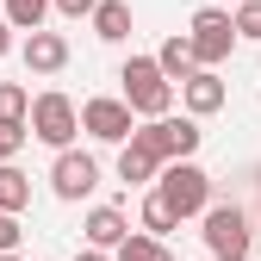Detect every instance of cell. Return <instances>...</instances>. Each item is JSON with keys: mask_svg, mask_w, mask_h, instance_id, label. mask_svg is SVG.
Returning <instances> with one entry per match:
<instances>
[{"mask_svg": "<svg viewBox=\"0 0 261 261\" xmlns=\"http://www.w3.org/2000/svg\"><path fill=\"white\" fill-rule=\"evenodd\" d=\"M224 100H230V87H224V75H218V69H193V75L180 81V106H187L193 118L224 112Z\"/></svg>", "mask_w": 261, "mask_h": 261, "instance_id": "9c48e42d", "label": "cell"}, {"mask_svg": "<svg viewBox=\"0 0 261 261\" xmlns=\"http://www.w3.org/2000/svg\"><path fill=\"white\" fill-rule=\"evenodd\" d=\"M237 38L261 44V0H243V7H237Z\"/></svg>", "mask_w": 261, "mask_h": 261, "instance_id": "ffe728a7", "label": "cell"}, {"mask_svg": "<svg viewBox=\"0 0 261 261\" xmlns=\"http://www.w3.org/2000/svg\"><path fill=\"white\" fill-rule=\"evenodd\" d=\"M19 212H0V255H7V249H19Z\"/></svg>", "mask_w": 261, "mask_h": 261, "instance_id": "7402d4cb", "label": "cell"}, {"mask_svg": "<svg viewBox=\"0 0 261 261\" xmlns=\"http://www.w3.org/2000/svg\"><path fill=\"white\" fill-rule=\"evenodd\" d=\"M100 187V162H93L87 149H56V162H50V193L62 205H75V199H87V193Z\"/></svg>", "mask_w": 261, "mask_h": 261, "instance_id": "ba28073f", "label": "cell"}, {"mask_svg": "<svg viewBox=\"0 0 261 261\" xmlns=\"http://www.w3.org/2000/svg\"><path fill=\"white\" fill-rule=\"evenodd\" d=\"M25 205H31V180L13 162H0V212H25Z\"/></svg>", "mask_w": 261, "mask_h": 261, "instance_id": "2e32d148", "label": "cell"}, {"mask_svg": "<svg viewBox=\"0 0 261 261\" xmlns=\"http://www.w3.org/2000/svg\"><path fill=\"white\" fill-rule=\"evenodd\" d=\"M93 38L100 44H124L130 38V7L124 0H100V7H93Z\"/></svg>", "mask_w": 261, "mask_h": 261, "instance_id": "5bb4252c", "label": "cell"}, {"mask_svg": "<svg viewBox=\"0 0 261 261\" xmlns=\"http://www.w3.org/2000/svg\"><path fill=\"white\" fill-rule=\"evenodd\" d=\"M93 7H100V0H56L62 19H93Z\"/></svg>", "mask_w": 261, "mask_h": 261, "instance_id": "603a6c76", "label": "cell"}, {"mask_svg": "<svg viewBox=\"0 0 261 261\" xmlns=\"http://www.w3.org/2000/svg\"><path fill=\"white\" fill-rule=\"evenodd\" d=\"M187 38H193V50H199L205 69H218V62L243 44V38H237V13H224V7H199L193 25H187Z\"/></svg>", "mask_w": 261, "mask_h": 261, "instance_id": "5b68a950", "label": "cell"}, {"mask_svg": "<svg viewBox=\"0 0 261 261\" xmlns=\"http://www.w3.org/2000/svg\"><path fill=\"white\" fill-rule=\"evenodd\" d=\"M0 124H31V93L19 81H0Z\"/></svg>", "mask_w": 261, "mask_h": 261, "instance_id": "ac0fdd59", "label": "cell"}, {"mask_svg": "<svg viewBox=\"0 0 261 261\" xmlns=\"http://www.w3.org/2000/svg\"><path fill=\"white\" fill-rule=\"evenodd\" d=\"M81 230H87V243H93V249H118V243L130 237V218H124L118 205H93Z\"/></svg>", "mask_w": 261, "mask_h": 261, "instance_id": "8fae6325", "label": "cell"}, {"mask_svg": "<svg viewBox=\"0 0 261 261\" xmlns=\"http://www.w3.org/2000/svg\"><path fill=\"white\" fill-rule=\"evenodd\" d=\"M199 137H205V130H199V118H193V112H162V118H143L137 130H130V143H143L155 162H162V168H168V162H187L193 149H199Z\"/></svg>", "mask_w": 261, "mask_h": 261, "instance_id": "7a4b0ae2", "label": "cell"}, {"mask_svg": "<svg viewBox=\"0 0 261 261\" xmlns=\"http://www.w3.org/2000/svg\"><path fill=\"white\" fill-rule=\"evenodd\" d=\"M75 261H118V255H112V249H93V243H87V249H81Z\"/></svg>", "mask_w": 261, "mask_h": 261, "instance_id": "d4e9b609", "label": "cell"}, {"mask_svg": "<svg viewBox=\"0 0 261 261\" xmlns=\"http://www.w3.org/2000/svg\"><path fill=\"white\" fill-rule=\"evenodd\" d=\"M50 7H56V0H7V7H0V13H7L19 31H38L44 19H50Z\"/></svg>", "mask_w": 261, "mask_h": 261, "instance_id": "d6986e66", "label": "cell"}, {"mask_svg": "<svg viewBox=\"0 0 261 261\" xmlns=\"http://www.w3.org/2000/svg\"><path fill=\"white\" fill-rule=\"evenodd\" d=\"M19 56H25L31 75H62V69H69V38L38 25V31H25V50H19Z\"/></svg>", "mask_w": 261, "mask_h": 261, "instance_id": "30bf717a", "label": "cell"}, {"mask_svg": "<svg viewBox=\"0 0 261 261\" xmlns=\"http://www.w3.org/2000/svg\"><path fill=\"white\" fill-rule=\"evenodd\" d=\"M212 261H249V255H212Z\"/></svg>", "mask_w": 261, "mask_h": 261, "instance_id": "484cf974", "label": "cell"}, {"mask_svg": "<svg viewBox=\"0 0 261 261\" xmlns=\"http://www.w3.org/2000/svg\"><path fill=\"white\" fill-rule=\"evenodd\" d=\"M155 174H162V162L143 143H118V180L124 187H155Z\"/></svg>", "mask_w": 261, "mask_h": 261, "instance_id": "4fadbf2b", "label": "cell"}, {"mask_svg": "<svg viewBox=\"0 0 261 261\" xmlns=\"http://www.w3.org/2000/svg\"><path fill=\"white\" fill-rule=\"evenodd\" d=\"M112 255H118V261H174V249L162 243V237H149V230H130Z\"/></svg>", "mask_w": 261, "mask_h": 261, "instance_id": "9a60e30c", "label": "cell"}, {"mask_svg": "<svg viewBox=\"0 0 261 261\" xmlns=\"http://www.w3.org/2000/svg\"><path fill=\"white\" fill-rule=\"evenodd\" d=\"M199 224H205L199 237H205V249H212V255H249V212H243L237 199H230V205L212 199Z\"/></svg>", "mask_w": 261, "mask_h": 261, "instance_id": "52a82bcc", "label": "cell"}, {"mask_svg": "<svg viewBox=\"0 0 261 261\" xmlns=\"http://www.w3.org/2000/svg\"><path fill=\"white\" fill-rule=\"evenodd\" d=\"M25 137H31V124H0V162H13L25 149Z\"/></svg>", "mask_w": 261, "mask_h": 261, "instance_id": "44dd1931", "label": "cell"}, {"mask_svg": "<svg viewBox=\"0 0 261 261\" xmlns=\"http://www.w3.org/2000/svg\"><path fill=\"white\" fill-rule=\"evenodd\" d=\"M0 261H25V255H19V249H7V255H0Z\"/></svg>", "mask_w": 261, "mask_h": 261, "instance_id": "4316f807", "label": "cell"}, {"mask_svg": "<svg viewBox=\"0 0 261 261\" xmlns=\"http://www.w3.org/2000/svg\"><path fill=\"white\" fill-rule=\"evenodd\" d=\"M75 130H81V106L69 100V93H38L31 100V137L38 143H50V149H69L75 143Z\"/></svg>", "mask_w": 261, "mask_h": 261, "instance_id": "277c9868", "label": "cell"}, {"mask_svg": "<svg viewBox=\"0 0 261 261\" xmlns=\"http://www.w3.org/2000/svg\"><path fill=\"white\" fill-rule=\"evenodd\" d=\"M255 180H261V168H255Z\"/></svg>", "mask_w": 261, "mask_h": 261, "instance_id": "83f0119b", "label": "cell"}, {"mask_svg": "<svg viewBox=\"0 0 261 261\" xmlns=\"http://www.w3.org/2000/svg\"><path fill=\"white\" fill-rule=\"evenodd\" d=\"M118 81H124V100H130V112H137V118H162V112H174L180 81L162 75L155 56H130L124 69H118Z\"/></svg>", "mask_w": 261, "mask_h": 261, "instance_id": "6da1fadb", "label": "cell"}, {"mask_svg": "<svg viewBox=\"0 0 261 261\" xmlns=\"http://www.w3.org/2000/svg\"><path fill=\"white\" fill-rule=\"evenodd\" d=\"M155 62H162V75H168V81H187L193 69H205V62H199V50H193V38H187V31H174V38H168V44L155 50Z\"/></svg>", "mask_w": 261, "mask_h": 261, "instance_id": "7c38bea8", "label": "cell"}, {"mask_svg": "<svg viewBox=\"0 0 261 261\" xmlns=\"http://www.w3.org/2000/svg\"><path fill=\"white\" fill-rule=\"evenodd\" d=\"M13 31H19V25H13L7 13H0V56H7V50H13Z\"/></svg>", "mask_w": 261, "mask_h": 261, "instance_id": "cb8c5ba5", "label": "cell"}, {"mask_svg": "<svg viewBox=\"0 0 261 261\" xmlns=\"http://www.w3.org/2000/svg\"><path fill=\"white\" fill-rule=\"evenodd\" d=\"M137 224H143L149 237H168V230H174L180 218H174V205L162 199V193H149V199H143V212H137Z\"/></svg>", "mask_w": 261, "mask_h": 261, "instance_id": "e0dca14e", "label": "cell"}, {"mask_svg": "<svg viewBox=\"0 0 261 261\" xmlns=\"http://www.w3.org/2000/svg\"><path fill=\"white\" fill-rule=\"evenodd\" d=\"M155 193L174 205V218H205V205H212V174L187 155V162H168V168L155 174Z\"/></svg>", "mask_w": 261, "mask_h": 261, "instance_id": "3957f363", "label": "cell"}, {"mask_svg": "<svg viewBox=\"0 0 261 261\" xmlns=\"http://www.w3.org/2000/svg\"><path fill=\"white\" fill-rule=\"evenodd\" d=\"M81 130L93 143H130V130H137V112H130V100L118 93H100V100H81Z\"/></svg>", "mask_w": 261, "mask_h": 261, "instance_id": "8992f818", "label": "cell"}]
</instances>
